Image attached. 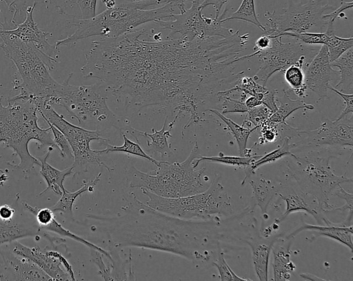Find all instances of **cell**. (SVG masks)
Segmentation results:
<instances>
[{
  "label": "cell",
  "instance_id": "2e32d148",
  "mask_svg": "<svg viewBox=\"0 0 353 281\" xmlns=\"http://www.w3.org/2000/svg\"><path fill=\"white\" fill-rule=\"evenodd\" d=\"M338 74L339 71L331 66L326 45H323L305 69V82L322 100L327 96L330 82Z\"/></svg>",
  "mask_w": 353,
  "mask_h": 281
},
{
  "label": "cell",
  "instance_id": "83f0119b",
  "mask_svg": "<svg viewBox=\"0 0 353 281\" xmlns=\"http://www.w3.org/2000/svg\"><path fill=\"white\" fill-rule=\"evenodd\" d=\"M249 183L252 188V199L255 205L260 207L263 216L266 215L268 205L278 194L281 185H276L263 177L258 181L251 180Z\"/></svg>",
  "mask_w": 353,
  "mask_h": 281
},
{
  "label": "cell",
  "instance_id": "ee69618b",
  "mask_svg": "<svg viewBox=\"0 0 353 281\" xmlns=\"http://www.w3.org/2000/svg\"><path fill=\"white\" fill-rule=\"evenodd\" d=\"M97 0H73L74 5H77L81 13V19H88L96 16Z\"/></svg>",
  "mask_w": 353,
  "mask_h": 281
},
{
  "label": "cell",
  "instance_id": "cb8c5ba5",
  "mask_svg": "<svg viewBox=\"0 0 353 281\" xmlns=\"http://www.w3.org/2000/svg\"><path fill=\"white\" fill-rule=\"evenodd\" d=\"M54 148L48 147L47 153L43 157H37L40 162V174L45 179L47 187L43 190L39 196L45 194L49 190H52L54 194L61 195L62 191L65 190L63 186L65 179L73 175V168L71 166L64 170H60L52 166L47 161L50 157V153Z\"/></svg>",
  "mask_w": 353,
  "mask_h": 281
},
{
  "label": "cell",
  "instance_id": "4dcf8cb0",
  "mask_svg": "<svg viewBox=\"0 0 353 281\" xmlns=\"http://www.w3.org/2000/svg\"><path fill=\"white\" fill-rule=\"evenodd\" d=\"M332 67L339 68L340 80L334 88L341 87L344 91L352 93L353 85V47L341 54L331 63Z\"/></svg>",
  "mask_w": 353,
  "mask_h": 281
},
{
  "label": "cell",
  "instance_id": "b9f144b4",
  "mask_svg": "<svg viewBox=\"0 0 353 281\" xmlns=\"http://www.w3.org/2000/svg\"><path fill=\"white\" fill-rule=\"evenodd\" d=\"M279 125L265 122L261 126V130L259 137V144H263L275 142L279 135Z\"/></svg>",
  "mask_w": 353,
  "mask_h": 281
},
{
  "label": "cell",
  "instance_id": "d4e9b609",
  "mask_svg": "<svg viewBox=\"0 0 353 281\" xmlns=\"http://www.w3.org/2000/svg\"><path fill=\"white\" fill-rule=\"evenodd\" d=\"M41 229L37 223L0 219V245L26 237H40Z\"/></svg>",
  "mask_w": 353,
  "mask_h": 281
},
{
  "label": "cell",
  "instance_id": "d6986e66",
  "mask_svg": "<svg viewBox=\"0 0 353 281\" xmlns=\"http://www.w3.org/2000/svg\"><path fill=\"white\" fill-rule=\"evenodd\" d=\"M7 280L44 281L52 279L30 259L13 253L10 249H0Z\"/></svg>",
  "mask_w": 353,
  "mask_h": 281
},
{
  "label": "cell",
  "instance_id": "d590c367",
  "mask_svg": "<svg viewBox=\"0 0 353 281\" xmlns=\"http://www.w3.org/2000/svg\"><path fill=\"white\" fill-rule=\"evenodd\" d=\"M284 77L294 93L300 98H305L307 88L305 82V71L299 65H292L284 71Z\"/></svg>",
  "mask_w": 353,
  "mask_h": 281
},
{
  "label": "cell",
  "instance_id": "1f68e13d",
  "mask_svg": "<svg viewBox=\"0 0 353 281\" xmlns=\"http://www.w3.org/2000/svg\"><path fill=\"white\" fill-rule=\"evenodd\" d=\"M123 143L121 146H113L108 143V141H101L105 148L103 150H98L100 155L108 154L110 153H124L129 155L142 157L157 166L161 161L155 159L152 156L148 155L141 147L139 143L132 142L127 137L124 132H121Z\"/></svg>",
  "mask_w": 353,
  "mask_h": 281
},
{
  "label": "cell",
  "instance_id": "836d02e7",
  "mask_svg": "<svg viewBox=\"0 0 353 281\" xmlns=\"http://www.w3.org/2000/svg\"><path fill=\"white\" fill-rule=\"evenodd\" d=\"M262 155H252L250 156H229L219 153L218 156H201L200 155L193 161L194 168H197L199 163L202 161H208L213 163L222 164L234 166H242L245 168L251 165L255 160L261 157Z\"/></svg>",
  "mask_w": 353,
  "mask_h": 281
},
{
  "label": "cell",
  "instance_id": "8fae6325",
  "mask_svg": "<svg viewBox=\"0 0 353 281\" xmlns=\"http://www.w3.org/2000/svg\"><path fill=\"white\" fill-rule=\"evenodd\" d=\"M334 9L328 4L310 0L305 3L290 1L282 14L276 11L266 12L267 19L265 34L274 37L281 36L286 32H306L314 27L327 25V21L322 16L327 10Z\"/></svg>",
  "mask_w": 353,
  "mask_h": 281
},
{
  "label": "cell",
  "instance_id": "f5cc1de1",
  "mask_svg": "<svg viewBox=\"0 0 353 281\" xmlns=\"http://www.w3.org/2000/svg\"><path fill=\"white\" fill-rule=\"evenodd\" d=\"M16 210L8 204L0 205V219L8 221L13 219Z\"/></svg>",
  "mask_w": 353,
  "mask_h": 281
},
{
  "label": "cell",
  "instance_id": "d6a6232c",
  "mask_svg": "<svg viewBox=\"0 0 353 281\" xmlns=\"http://www.w3.org/2000/svg\"><path fill=\"white\" fill-rule=\"evenodd\" d=\"M327 40L326 45L330 63L337 59L341 54L353 47V37L342 38L334 34V23H327Z\"/></svg>",
  "mask_w": 353,
  "mask_h": 281
},
{
  "label": "cell",
  "instance_id": "44dd1931",
  "mask_svg": "<svg viewBox=\"0 0 353 281\" xmlns=\"http://www.w3.org/2000/svg\"><path fill=\"white\" fill-rule=\"evenodd\" d=\"M281 235L269 238H257L247 240L252 250V259L257 278L261 281L268 280V265L272 247Z\"/></svg>",
  "mask_w": 353,
  "mask_h": 281
},
{
  "label": "cell",
  "instance_id": "52a82bcc",
  "mask_svg": "<svg viewBox=\"0 0 353 281\" xmlns=\"http://www.w3.org/2000/svg\"><path fill=\"white\" fill-rule=\"evenodd\" d=\"M221 179L220 176L216 177L203 192L177 198L163 197L141 190L148 198L145 203L159 212L185 220L208 221L230 215L233 212L230 197Z\"/></svg>",
  "mask_w": 353,
  "mask_h": 281
},
{
  "label": "cell",
  "instance_id": "6f0895ef",
  "mask_svg": "<svg viewBox=\"0 0 353 281\" xmlns=\"http://www.w3.org/2000/svg\"><path fill=\"white\" fill-rule=\"evenodd\" d=\"M133 1H145V0H133ZM164 1H165L166 3L174 1V0H164Z\"/></svg>",
  "mask_w": 353,
  "mask_h": 281
},
{
  "label": "cell",
  "instance_id": "6da1fadb",
  "mask_svg": "<svg viewBox=\"0 0 353 281\" xmlns=\"http://www.w3.org/2000/svg\"><path fill=\"white\" fill-rule=\"evenodd\" d=\"M147 32L135 30L92 42L83 77L99 80L126 110L154 106L168 117L176 113L170 127L183 113L190 115L183 129L207 121L205 113L221 105L219 92L233 84L235 59L245 49L241 36L140 39Z\"/></svg>",
  "mask_w": 353,
  "mask_h": 281
},
{
  "label": "cell",
  "instance_id": "ab89813d",
  "mask_svg": "<svg viewBox=\"0 0 353 281\" xmlns=\"http://www.w3.org/2000/svg\"><path fill=\"white\" fill-rule=\"evenodd\" d=\"M50 126L52 136L53 140L58 147V150L60 153V155L64 158L65 157H68L70 158H73V153L71 148V146L66 139L65 136L63 134L61 131H60L57 127L50 124L48 122H46Z\"/></svg>",
  "mask_w": 353,
  "mask_h": 281
},
{
  "label": "cell",
  "instance_id": "ffe728a7",
  "mask_svg": "<svg viewBox=\"0 0 353 281\" xmlns=\"http://www.w3.org/2000/svg\"><path fill=\"white\" fill-rule=\"evenodd\" d=\"M305 230L312 231L318 236H323L336 240L348 247L352 252V225L336 224L330 221L325 225H312L303 223L300 227L285 238L293 239L297 234Z\"/></svg>",
  "mask_w": 353,
  "mask_h": 281
},
{
  "label": "cell",
  "instance_id": "277c9868",
  "mask_svg": "<svg viewBox=\"0 0 353 281\" xmlns=\"http://www.w3.org/2000/svg\"><path fill=\"white\" fill-rule=\"evenodd\" d=\"M8 106L1 104L0 98V144L11 148L17 155L20 162L17 165L8 164L21 170L28 177L35 165L40 166L38 159L28 149L30 141L34 140L42 146L58 150L53 140L50 126L40 128L38 125L37 106L31 101L9 102Z\"/></svg>",
  "mask_w": 353,
  "mask_h": 281
},
{
  "label": "cell",
  "instance_id": "3957f363",
  "mask_svg": "<svg viewBox=\"0 0 353 281\" xmlns=\"http://www.w3.org/2000/svg\"><path fill=\"white\" fill-rule=\"evenodd\" d=\"M153 5L152 0L126 1L113 8L106 9L92 18L73 19L68 24L76 27L77 30L65 38L57 41L54 45L59 48L95 36L116 38L135 30L142 24L170 18L178 9L176 1L165 3L157 8L147 9Z\"/></svg>",
  "mask_w": 353,
  "mask_h": 281
},
{
  "label": "cell",
  "instance_id": "7bdbcfd3",
  "mask_svg": "<svg viewBox=\"0 0 353 281\" xmlns=\"http://www.w3.org/2000/svg\"><path fill=\"white\" fill-rule=\"evenodd\" d=\"M333 194L343 199L345 201V204L339 207H334L332 211H341L349 212V216L352 217V203H353V194L345 191L341 186H339L335 190Z\"/></svg>",
  "mask_w": 353,
  "mask_h": 281
},
{
  "label": "cell",
  "instance_id": "ac0fdd59",
  "mask_svg": "<svg viewBox=\"0 0 353 281\" xmlns=\"http://www.w3.org/2000/svg\"><path fill=\"white\" fill-rule=\"evenodd\" d=\"M36 5L37 3L34 2L33 5L26 8L24 21L17 23L15 28L5 29L1 27L0 29L23 41L33 44L49 56L57 59L59 48L55 45L50 44L47 38L51 33L41 30L34 20L33 12Z\"/></svg>",
  "mask_w": 353,
  "mask_h": 281
},
{
  "label": "cell",
  "instance_id": "680465c9",
  "mask_svg": "<svg viewBox=\"0 0 353 281\" xmlns=\"http://www.w3.org/2000/svg\"><path fill=\"white\" fill-rule=\"evenodd\" d=\"M192 1H198V2H200V0H192V1H191V2H192Z\"/></svg>",
  "mask_w": 353,
  "mask_h": 281
},
{
  "label": "cell",
  "instance_id": "f6af8a7d",
  "mask_svg": "<svg viewBox=\"0 0 353 281\" xmlns=\"http://www.w3.org/2000/svg\"><path fill=\"white\" fill-rule=\"evenodd\" d=\"M212 265L214 266L219 274L221 280H233L232 274L229 270V265L227 263L223 253L219 249L218 258L216 261L212 262Z\"/></svg>",
  "mask_w": 353,
  "mask_h": 281
},
{
  "label": "cell",
  "instance_id": "681fc988",
  "mask_svg": "<svg viewBox=\"0 0 353 281\" xmlns=\"http://www.w3.org/2000/svg\"><path fill=\"white\" fill-rule=\"evenodd\" d=\"M229 0H203L201 3H200L199 8L201 10H203L205 8L212 5L215 9V19H218L220 16V12L221 8Z\"/></svg>",
  "mask_w": 353,
  "mask_h": 281
},
{
  "label": "cell",
  "instance_id": "74e56055",
  "mask_svg": "<svg viewBox=\"0 0 353 281\" xmlns=\"http://www.w3.org/2000/svg\"><path fill=\"white\" fill-rule=\"evenodd\" d=\"M290 36L296 39L305 45H325L327 40L326 32H286L281 34V36Z\"/></svg>",
  "mask_w": 353,
  "mask_h": 281
},
{
  "label": "cell",
  "instance_id": "30bf717a",
  "mask_svg": "<svg viewBox=\"0 0 353 281\" xmlns=\"http://www.w3.org/2000/svg\"><path fill=\"white\" fill-rule=\"evenodd\" d=\"M39 113L46 122L57 127L68 139L73 153L72 165L73 175L85 172L89 165L103 166L110 171V168L102 161L98 150L91 148L90 143L94 140L108 141L102 137L99 130H88L68 122L63 115L59 114L52 105L43 103L39 107Z\"/></svg>",
  "mask_w": 353,
  "mask_h": 281
},
{
  "label": "cell",
  "instance_id": "11a10c76",
  "mask_svg": "<svg viewBox=\"0 0 353 281\" xmlns=\"http://www.w3.org/2000/svg\"><path fill=\"white\" fill-rule=\"evenodd\" d=\"M300 276L306 280H325V279L309 273H301Z\"/></svg>",
  "mask_w": 353,
  "mask_h": 281
},
{
  "label": "cell",
  "instance_id": "7dc6e473",
  "mask_svg": "<svg viewBox=\"0 0 353 281\" xmlns=\"http://www.w3.org/2000/svg\"><path fill=\"white\" fill-rule=\"evenodd\" d=\"M353 7V2H346L344 1H341V5L336 10H334L332 12L323 14V19L327 21V22L334 23L335 20L338 18H343L345 16L344 11L347 9H352Z\"/></svg>",
  "mask_w": 353,
  "mask_h": 281
},
{
  "label": "cell",
  "instance_id": "816d5d0a",
  "mask_svg": "<svg viewBox=\"0 0 353 281\" xmlns=\"http://www.w3.org/2000/svg\"><path fill=\"white\" fill-rule=\"evenodd\" d=\"M272 45V38L267 35L264 34L260 36L255 42L254 46L253 47L254 52L255 51H261L265 49L269 48Z\"/></svg>",
  "mask_w": 353,
  "mask_h": 281
},
{
  "label": "cell",
  "instance_id": "f1b7e54d",
  "mask_svg": "<svg viewBox=\"0 0 353 281\" xmlns=\"http://www.w3.org/2000/svg\"><path fill=\"white\" fill-rule=\"evenodd\" d=\"M208 111L217 115L228 126V129L234 136L239 148L240 156L252 155V149H247V144L250 135L256 131L258 127L245 128L243 126L239 125L231 119L225 117L219 110L211 109Z\"/></svg>",
  "mask_w": 353,
  "mask_h": 281
},
{
  "label": "cell",
  "instance_id": "603a6c76",
  "mask_svg": "<svg viewBox=\"0 0 353 281\" xmlns=\"http://www.w3.org/2000/svg\"><path fill=\"white\" fill-rule=\"evenodd\" d=\"M167 123L168 117L166 116L162 128L159 131L152 128V132L149 133L130 126L128 131L136 139L138 143H139L138 139L139 136L146 138L147 146L149 147L150 151L159 155L161 158L171 157L174 153L171 150L168 139L172 137V135L170 133L171 129L165 130Z\"/></svg>",
  "mask_w": 353,
  "mask_h": 281
},
{
  "label": "cell",
  "instance_id": "f546056e",
  "mask_svg": "<svg viewBox=\"0 0 353 281\" xmlns=\"http://www.w3.org/2000/svg\"><path fill=\"white\" fill-rule=\"evenodd\" d=\"M290 138L289 137H285L283 140V144L280 147L265 155H261V157L255 160L251 165L244 168L245 175L242 181L241 186H244L248 181V179L255 174L257 168L262 165L274 162L284 157L292 155L293 153L291 152L292 145L290 142Z\"/></svg>",
  "mask_w": 353,
  "mask_h": 281
},
{
  "label": "cell",
  "instance_id": "ba28073f",
  "mask_svg": "<svg viewBox=\"0 0 353 281\" xmlns=\"http://www.w3.org/2000/svg\"><path fill=\"white\" fill-rule=\"evenodd\" d=\"M72 76L70 73L62 84L59 83L47 104L62 106L79 124L92 122L121 131L119 119L107 104L104 86L99 82L91 85H72L69 83Z\"/></svg>",
  "mask_w": 353,
  "mask_h": 281
},
{
  "label": "cell",
  "instance_id": "e0dca14e",
  "mask_svg": "<svg viewBox=\"0 0 353 281\" xmlns=\"http://www.w3.org/2000/svg\"><path fill=\"white\" fill-rule=\"evenodd\" d=\"M277 194L285 201L286 207L282 216L275 220V225L283 221L291 213L299 211L310 214L318 225H325L328 222L329 219L324 215L320 203L314 196L282 185Z\"/></svg>",
  "mask_w": 353,
  "mask_h": 281
},
{
  "label": "cell",
  "instance_id": "9c48e42d",
  "mask_svg": "<svg viewBox=\"0 0 353 281\" xmlns=\"http://www.w3.org/2000/svg\"><path fill=\"white\" fill-rule=\"evenodd\" d=\"M288 157L287 172L300 190L314 196L324 212L332 211L334 206L329 203L330 196L339 186L352 183V178L335 175L330 164L333 157L317 150Z\"/></svg>",
  "mask_w": 353,
  "mask_h": 281
},
{
  "label": "cell",
  "instance_id": "db71d44e",
  "mask_svg": "<svg viewBox=\"0 0 353 281\" xmlns=\"http://www.w3.org/2000/svg\"><path fill=\"white\" fill-rule=\"evenodd\" d=\"M245 104L249 109L259 106L262 104V102L254 96L248 95L245 100Z\"/></svg>",
  "mask_w": 353,
  "mask_h": 281
},
{
  "label": "cell",
  "instance_id": "7a4b0ae2",
  "mask_svg": "<svg viewBox=\"0 0 353 281\" xmlns=\"http://www.w3.org/2000/svg\"><path fill=\"white\" fill-rule=\"evenodd\" d=\"M117 216L87 215L97 221L108 236L110 247H136L168 252L190 260H206L196 247L195 229L200 222L159 212L132 193Z\"/></svg>",
  "mask_w": 353,
  "mask_h": 281
},
{
  "label": "cell",
  "instance_id": "7402d4cb",
  "mask_svg": "<svg viewBox=\"0 0 353 281\" xmlns=\"http://www.w3.org/2000/svg\"><path fill=\"white\" fill-rule=\"evenodd\" d=\"M276 239L272 247L273 254L272 268L273 280L285 281L290 280L292 273L296 269L294 263L290 258V246L292 239L287 238L279 242Z\"/></svg>",
  "mask_w": 353,
  "mask_h": 281
},
{
  "label": "cell",
  "instance_id": "60d3db41",
  "mask_svg": "<svg viewBox=\"0 0 353 281\" xmlns=\"http://www.w3.org/2000/svg\"><path fill=\"white\" fill-rule=\"evenodd\" d=\"M92 262L98 268V274L104 280H113L112 267L110 265L107 266L103 260V254L94 249H90Z\"/></svg>",
  "mask_w": 353,
  "mask_h": 281
},
{
  "label": "cell",
  "instance_id": "5b68a950",
  "mask_svg": "<svg viewBox=\"0 0 353 281\" xmlns=\"http://www.w3.org/2000/svg\"><path fill=\"white\" fill-rule=\"evenodd\" d=\"M197 141L188 157L183 161L170 163L161 161L157 169L143 172L132 166L126 172L128 186L145 189L166 198H177L192 195L205 190L208 186L203 179L206 168L196 169L193 161L199 157Z\"/></svg>",
  "mask_w": 353,
  "mask_h": 281
},
{
  "label": "cell",
  "instance_id": "f35d334b",
  "mask_svg": "<svg viewBox=\"0 0 353 281\" xmlns=\"http://www.w3.org/2000/svg\"><path fill=\"white\" fill-rule=\"evenodd\" d=\"M248 95L241 93L240 98L232 99L229 95L223 96L222 98L219 111L223 115L230 113H246L248 109L245 104V100Z\"/></svg>",
  "mask_w": 353,
  "mask_h": 281
},
{
  "label": "cell",
  "instance_id": "8992f818",
  "mask_svg": "<svg viewBox=\"0 0 353 281\" xmlns=\"http://www.w3.org/2000/svg\"><path fill=\"white\" fill-rule=\"evenodd\" d=\"M0 48L5 56L17 67L21 78L14 81L34 96L42 98L45 102L50 98L59 83L50 75L56 58H52L35 47L17 36L0 29Z\"/></svg>",
  "mask_w": 353,
  "mask_h": 281
},
{
  "label": "cell",
  "instance_id": "4fadbf2b",
  "mask_svg": "<svg viewBox=\"0 0 353 281\" xmlns=\"http://www.w3.org/2000/svg\"><path fill=\"white\" fill-rule=\"evenodd\" d=\"M199 5L200 2L192 1L190 8H185L179 14H174L170 16V19L174 20L163 19L154 23L161 28L170 31L168 38L173 34H179L181 37L189 41L214 36L226 38L234 33L233 30L224 27L220 21L223 19L225 10L218 19H212L202 14Z\"/></svg>",
  "mask_w": 353,
  "mask_h": 281
},
{
  "label": "cell",
  "instance_id": "8d00e7d4",
  "mask_svg": "<svg viewBox=\"0 0 353 281\" xmlns=\"http://www.w3.org/2000/svg\"><path fill=\"white\" fill-rule=\"evenodd\" d=\"M272 113V112L264 104L252 108L246 112L242 126L250 123L259 128L268 120Z\"/></svg>",
  "mask_w": 353,
  "mask_h": 281
},
{
  "label": "cell",
  "instance_id": "f907efd6",
  "mask_svg": "<svg viewBox=\"0 0 353 281\" xmlns=\"http://www.w3.org/2000/svg\"><path fill=\"white\" fill-rule=\"evenodd\" d=\"M8 5L9 8H12L14 9V14L12 19V23H14V19L18 12L25 10L26 0H2Z\"/></svg>",
  "mask_w": 353,
  "mask_h": 281
},
{
  "label": "cell",
  "instance_id": "9f6ffc18",
  "mask_svg": "<svg viewBox=\"0 0 353 281\" xmlns=\"http://www.w3.org/2000/svg\"><path fill=\"white\" fill-rule=\"evenodd\" d=\"M107 7V9L113 8L117 5L115 0H101Z\"/></svg>",
  "mask_w": 353,
  "mask_h": 281
},
{
  "label": "cell",
  "instance_id": "5bb4252c",
  "mask_svg": "<svg viewBox=\"0 0 353 281\" xmlns=\"http://www.w3.org/2000/svg\"><path fill=\"white\" fill-rule=\"evenodd\" d=\"M58 247L50 244L44 249L38 246L29 247L15 240L11 244L10 250L32 260L52 280H76L72 265Z\"/></svg>",
  "mask_w": 353,
  "mask_h": 281
},
{
  "label": "cell",
  "instance_id": "484cf974",
  "mask_svg": "<svg viewBox=\"0 0 353 281\" xmlns=\"http://www.w3.org/2000/svg\"><path fill=\"white\" fill-rule=\"evenodd\" d=\"M283 91V97H276V101L279 102V106H277L276 111L272 113L267 122L278 125L287 124V118L294 111L299 109L313 110L314 109V105L307 104L301 99H291L285 89Z\"/></svg>",
  "mask_w": 353,
  "mask_h": 281
},
{
  "label": "cell",
  "instance_id": "4316f807",
  "mask_svg": "<svg viewBox=\"0 0 353 281\" xmlns=\"http://www.w3.org/2000/svg\"><path fill=\"white\" fill-rule=\"evenodd\" d=\"M101 172H99L93 179L85 182L80 189L75 192H69L66 189L62 191L59 200L50 209L54 212H61L68 218L74 220L72 207L78 196L85 192L92 191L93 188L100 181Z\"/></svg>",
  "mask_w": 353,
  "mask_h": 281
},
{
  "label": "cell",
  "instance_id": "c3c4849f",
  "mask_svg": "<svg viewBox=\"0 0 353 281\" xmlns=\"http://www.w3.org/2000/svg\"><path fill=\"white\" fill-rule=\"evenodd\" d=\"M278 92L277 89H270L265 93L262 99V104L266 106L272 113L275 112L277 109L276 103V94Z\"/></svg>",
  "mask_w": 353,
  "mask_h": 281
},
{
  "label": "cell",
  "instance_id": "9a60e30c",
  "mask_svg": "<svg viewBox=\"0 0 353 281\" xmlns=\"http://www.w3.org/2000/svg\"><path fill=\"white\" fill-rule=\"evenodd\" d=\"M297 136L301 139L291 144L292 148L299 146H353V122L352 115L339 120H325L321 125L313 131L297 130Z\"/></svg>",
  "mask_w": 353,
  "mask_h": 281
},
{
  "label": "cell",
  "instance_id": "7c38bea8",
  "mask_svg": "<svg viewBox=\"0 0 353 281\" xmlns=\"http://www.w3.org/2000/svg\"><path fill=\"white\" fill-rule=\"evenodd\" d=\"M270 37L272 45L269 48L255 51L261 65L253 78L263 86L274 73L284 72L292 65H299L305 71L319 49L308 48L294 38L293 41L283 43L282 36Z\"/></svg>",
  "mask_w": 353,
  "mask_h": 281
},
{
  "label": "cell",
  "instance_id": "e575fe53",
  "mask_svg": "<svg viewBox=\"0 0 353 281\" xmlns=\"http://www.w3.org/2000/svg\"><path fill=\"white\" fill-rule=\"evenodd\" d=\"M231 20H241L249 22L262 31H265V26L259 21L256 10L254 0H242V2L236 11L230 16L221 19L220 21L223 23Z\"/></svg>",
  "mask_w": 353,
  "mask_h": 281
},
{
  "label": "cell",
  "instance_id": "bcb514c9",
  "mask_svg": "<svg viewBox=\"0 0 353 281\" xmlns=\"http://www.w3.org/2000/svg\"><path fill=\"white\" fill-rule=\"evenodd\" d=\"M328 89H330L335 93H336L338 95H339L344 101L345 104V109L341 112V113L339 115L337 118H336V120H339L343 118L346 117V116L353 113V94L352 93H345L343 91H340L336 88L333 87L332 85H329Z\"/></svg>",
  "mask_w": 353,
  "mask_h": 281
}]
</instances>
